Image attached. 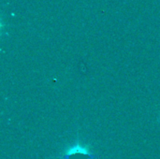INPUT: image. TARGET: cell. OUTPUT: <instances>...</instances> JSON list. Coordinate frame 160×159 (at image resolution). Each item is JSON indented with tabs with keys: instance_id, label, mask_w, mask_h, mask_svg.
I'll return each instance as SVG.
<instances>
[{
	"instance_id": "1",
	"label": "cell",
	"mask_w": 160,
	"mask_h": 159,
	"mask_svg": "<svg viewBox=\"0 0 160 159\" xmlns=\"http://www.w3.org/2000/svg\"><path fill=\"white\" fill-rule=\"evenodd\" d=\"M95 157L88 153L86 149L81 146H75L70 149L64 157L63 159H94Z\"/></svg>"
}]
</instances>
